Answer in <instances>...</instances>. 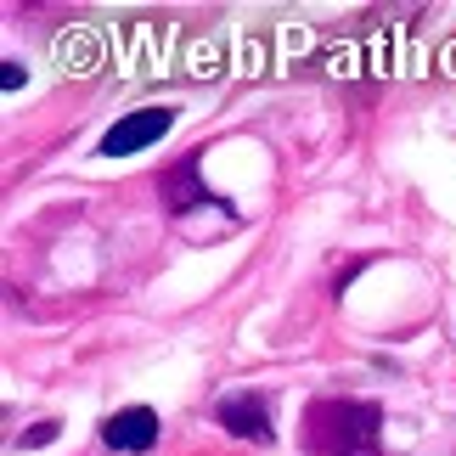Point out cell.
Segmentation results:
<instances>
[{
    "label": "cell",
    "instance_id": "3",
    "mask_svg": "<svg viewBox=\"0 0 456 456\" xmlns=\"http://www.w3.org/2000/svg\"><path fill=\"white\" fill-rule=\"evenodd\" d=\"M102 440H108L113 451H152V440H158V411L152 406L113 411L108 423H102Z\"/></svg>",
    "mask_w": 456,
    "mask_h": 456
},
{
    "label": "cell",
    "instance_id": "2",
    "mask_svg": "<svg viewBox=\"0 0 456 456\" xmlns=\"http://www.w3.org/2000/svg\"><path fill=\"white\" fill-rule=\"evenodd\" d=\"M169 125H175V113H169V108L125 113L108 135H102V158H130V152H142V147H152V142H158V135H169Z\"/></svg>",
    "mask_w": 456,
    "mask_h": 456
},
{
    "label": "cell",
    "instance_id": "6",
    "mask_svg": "<svg viewBox=\"0 0 456 456\" xmlns=\"http://www.w3.org/2000/svg\"><path fill=\"white\" fill-rule=\"evenodd\" d=\"M0 85H6V91H17V85H23V62H6V74H0Z\"/></svg>",
    "mask_w": 456,
    "mask_h": 456
},
{
    "label": "cell",
    "instance_id": "1",
    "mask_svg": "<svg viewBox=\"0 0 456 456\" xmlns=\"http://www.w3.org/2000/svg\"><path fill=\"white\" fill-rule=\"evenodd\" d=\"M305 440L315 456H378V406H366V400H322V406H310Z\"/></svg>",
    "mask_w": 456,
    "mask_h": 456
},
{
    "label": "cell",
    "instance_id": "4",
    "mask_svg": "<svg viewBox=\"0 0 456 456\" xmlns=\"http://www.w3.org/2000/svg\"><path fill=\"white\" fill-rule=\"evenodd\" d=\"M220 423L237 434V440H254V445H271V406L259 395H232L220 406Z\"/></svg>",
    "mask_w": 456,
    "mask_h": 456
},
{
    "label": "cell",
    "instance_id": "5",
    "mask_svg": "<svg viewBox=\"0 0 456 456\" xmlns=\"http://www.w3.org/2000/svg\"><path fill=\"white\" fill-rule=\"evenodd\" d=\"M164 198H169V208H191V203H215V198H208V191L198 186V164H181V169H175L169 181H164Z\"/></svg>",
    "mask_w": 456,
    "mask_h": 456
}]
</instances>
